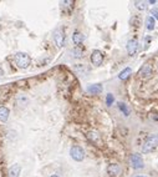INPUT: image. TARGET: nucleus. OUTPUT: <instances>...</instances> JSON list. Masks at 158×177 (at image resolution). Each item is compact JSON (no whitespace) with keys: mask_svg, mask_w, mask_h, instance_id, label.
<instances>
[{"mask_svg":"<svg viewBox=\"0 0 158 177\" xmlns=\"http://www.w3.org/2000/svg\"><path fill=\"white\" fill-rule=\"evenodd\" d=\"M157 146H158V133L150 135V136L147 137V140L144 141L143 146H142V152L143 153H148V152L153 151Z\"/></svg>","mask_w":158,"mask_h":177,"instance_id":"obj_1","label":"nucleus"},{"mask_svg":"<svg viewBox=\"0 0 158 177\" xmlns=\"http://www.w3.org/2000/svg\"><path fill=\"white\" fill-rule=\"evenodd\" d=\"M14 60H15L16 66L20 67V69L29 67L30 62H31V59L26 53H16L15 56H14Z\"/></svg>","mask_w":158,"mask_h":177,"instance_id":"obj_2","label":"nucleus"},{"mask_svg":"<svg viewBox=\"0 0 158 177\" xmlns=\"http://www.w3.org/2000/svg\"><path fill=\"white\" fill-rule=\"evenodd\" d=\"M130 162H131V166L134 170L143 169V166H144L143 159H142V156L140 153H132L131 157H130Z\"/></svg>","mask_w":158,"mask_h":177,"instance_id":"obj_3","label":"nucleus"},{"mask_svg":"<svg viewBox=\"0 0 158 177\" xmlns=\"http://www.w3.org/2000/svg\"><path fill=\"white\" fill-rule=\"evenodd\" d=\"M70 155L75 161H82L85 159V151L81 146H72L70 150Z\"/></svg>","mask_w":158,"mask_h":177,"instance_id":"obj_4","label":"nucleus"},{"mask_svg":"<svg viewBox=\"0 0 158 177\" xmlns=\"http://www.w3.org/2000/svg\"><path fill=\"white\" fill-rule=\"evenodd\" d=\"M54 41H55L56 46H59V48L64 46V44H65V33H64V30H62V29L55 30V33H54Z\"/></svg>","mask_w":158,"mask_h":177,"instance_id":"obj_5","label":"nucleus"},{"mask_svg":"<svg viewBox=\"0 0 158 177\" xmlns=\"http://www.w3.org/2000/svg\"><path fill=\"white\" fill-rule=\"evenodd\" d=\"M102 61H103V54H102V51H100V50H93L92 51V55H91V62H92V65L100 66L102 64Z\"/></svg>","mask_w":158,"mask_h":177,"instance_id":"obj_6","label":"nucleus"},{"mask_svg":"<svg viewBox=\"0 0 158 177\" xmlns=\"http://www.w3.org/2000/svg\"><path fill=\"white\" fill-rule=\"evenodd\" d=\"M152 74H153V67H152V65H150V64H144V65L142 66V69L140 70V76H141V77H144V79L151 77Z\"/></svg>","mask_w":158,"mask_h":177,"instance_id":"obj_7","label":"nucleus"},{"mask_svg":"<svg viewBox=\"0 0 158 177\" xmlns=\"http://www.w3.org/2000/svg\"><path fill=\"white\" fill-rule=\"evenodd\" d=\"M137 49H138V41L136 39H131L127 43V53L128 55H134L137 53Z\"/></svg>","mask_w":158,"mask_h":177,"instance_id":"obj_8","label":"nucleus"},{"mask_svg":"<svg viewBox=\"0 0 158 177\" xmlns=\"http://www.w3.org/2000/svg\"><path fill=\"white\" fill-rule=\"evenodd\" d=\"M107 172H108L110 176H113V177L118 176L121 173V166L117 165V163H112L107 167Z\"/></svg>","mask_w":158,"mask_h":177,"instance_id":"obj_9","label":"nucleus"},{"mask_svg":"<svg viewBox=\"0 0 158 177\" xmlns=\"http://www.w3.org/2000/svg\"><path fill=\"white\" fill-rule=\"evenodd\" d=\"M83 40H85V35H83V34L79 33V31H75V33H73L72 41H73V44H75V45H77V46L81 45L83 43Z\"/></svg>","mask_w":158,"mask_h":177,"instance_id":"obj_10","label":"nucleus"},{"mask_svg":"<svg viewBox=\"0 0 158 177\" xmlns=\"http://www.w3.org/2000/svg\"><path fill=\"white\" fill-rule=\"evenodd\" d=\"M20 171H21V167L20 165H13L9 169V177H19L20 175Z\"/></svg>","mask_w":158,"mask_h":177,"instance_id":"obj_11","label":"nucleus"},{"mask_svg":"<svg viewBox=\"0 0 158 177\" xmlns=\"http://www.w3.org/2000/svg\"><path fill=\"white\" fill-rule=\"evenodd\" d=\"M101 91H102V86L100 84H93V85H90L87 87V92L92 93V95H97Z\"/></svg>","mask_w":158,"mask_h":177,"instance_id":"obj_12","label":"nucleus"},{"mask_svg":"<svg viewBox=\"0 0 158 177\" xmlns=\"http://www.w3.org/2000/svg\"><path fill=\"white\" fill-rule=\"evenodd\" d=\"M9 115H10V111H9L8 107H5V106L0 107V121H3V122L8 121Z\"/></svg>","mask_w":158,"mask_h":177,"instance_id":"obj_13","label":"nucleus"},{"mask_svg":"<svg viewBox=\"0 0 158 177\" xmlns=\"http://www.w3.org/2000/svg\"><path fill=\"white\" fill-rule=\"evenodd\" d=\"M87 139L89 140H91L92 142H100V140H101V137H100V135L97 133V132H95V131H90L89 133H87Z\"/></svg>","mask_w":158,"mask_h":177,"instance_id":"obj_14","label":"nucleus"},{"mask_svg":"<svg viewBox=\"0 0 158 177\" xmlns=\"http://www.w3.org/2000/svg\"><path fill=\"white\" fill-rule=\"evenodd\" d=\"M131 74H132V70H131V67H126L124 70H122V71L120 72L118 77H120L121 80H126V79H127Z\"/></svg>","mask_w":158,"mask_h":177,"instance_id":"obj_15","label":"nucleus"},{"mask_svg":"<svg viewBox=\"0 0 158 177\" xmlns=\"http://www.w3.org/2000/svg\"><path fill=\"white\" fill-rule=\"evenodd\" d=\"M146 26L148 30H153L154 29V19L152 16H147L146 19Z\"/></svg>","mask_w":158,"mask_h":177,"instance_id":"obj_16","label":"nucleus"},{"mask_svg":"<svg viewBox=\"0 0 158 177\" xmlns=\"http://www.w3.org/2000/svg\"><path fill=\"white\" fill-rule=\"evenodd\" d=\"M71 54L73 55V57H82V50L79 46H76L75 49H72Z\"/></svg>","mask_w":158,"mask_h":177,"instance_id":"obj_17","label":"nucleus"},{"mask_svg":"<svg viewBox=\"0 0 158 177\" xmlns=\"http://www.w3.org/2000/svg\"><path fill=\"white\" fill-rule=\"evenodd\" d=\"M118 109L124 113V116H128L130 115V110H128V107L124 105V103H122V102H120L118 103Z\"/></svg>","mask_w":158,"mask_h":177,"instance_id":"obj_18","label":"nucleus"},{"mask_svg":"<svg viewBox=\"0 0 158 177\" xmlns=\"http://www.w3.org/2000/svg\"><path fill=\"white\" fill-rule=\"evenodd\" d=\"M147 3L146 2H134V5L137 9H140V10H146L147 9Z\"/></svg>","mask_w":158,"mask_h":177,"instance_id":"obj_19","label":"nucleus"},{"mask_svg":"<svg viewBox=\"0 0 158 177\" xmlns=\"http://www.w3.org/2000/svg\"><path fill=\"white\" fill-rule=\"evenodd\" d=\"M113 101H114L113 95H112V93H107V96H106V103H107L108 106H111L112 103H113Z\"/></svg>","mask_w":158,"mask_h":177,"instance_id":"obj_20","label":"nucleus"},{"mask_svg":"<svg viewBox=\"0 0 158 177\" xmlns=\"http://www.w3.org/2000/svg\"><path fill=\"white\" fill-rule=\"evenodd\" d=\"M151 15H152L153 19H157V20H158V9H157V8L151 9Z\"/></svg>","mask_w":158,"mask_h":177,"instance_id":"obj_21","label":"nucleus"},{"mask_svg":"<svg viewBox=\"0 0 158 177\" xmlns=\"http://www.w3.org/2000/svg\"><path fill=\"white\" fill-rule=\"evenodd\" d=\"M0 75H4V71H3V69L0 67Z\"/></svg>","mask_w":158,"mask_h":177,"instance_id":"obj_22","label":"nucleus"},{"mask_svg":"<svg viewBox=\"0 0 158 177\" xmlns=\"http://www.w3.org/2000/svg\"><path fill=\"white\" fill-rule=\"evenodd\" d=\"M51 177H59V176H57V175H52Z\"/></svg>","mask_w":158,"mask_h":177,"instance_id":"obj_23","label":"nucleus"},{"mask_svg":"<svg viewBox=\"0 0 158 177\" xmlns=\"http://www.w3.org/2000/svg\"><path fill=\"white\" fill-rule=\"evenodd\" d=\"M136 177H144V176H136Z\"/></svg>","mask_w":158,"mask_h":177,"instance_id":"obj_24","label":"nucleus"}]
</instances>
